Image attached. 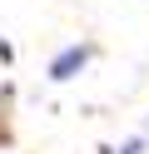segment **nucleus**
Wrapping results in <instances>:
<instances>
[{
    "instance_id": "f257e3e1",
    "label": "nucleus",
    "mask_w": 149,
    "mask_h": 154,
    "mask_svg": "<svg viewBox=\"0 0 149 154\" xmlns=\"http://www.w3.org/2000/svg\"><path fill=\"white\" fill-rule=\"evenodd\" d=\"M85 60H89V50H85V45H70V50H60L55 60H50V80H75V75L85 70Z\"/></svg>"
},
{
    "instance_id": "f03ea898",
    "label": "nucleus",
    "mask_w": 149,
    "mask_h": 154,
    "mask_svg": "<svg viewBox=\"0 0 149 154\" xmlns=\"http://www.w3.org/2000/svg\"><path fill=\"white\" fill-rule=\"evenodd\" d=\"M139 149H144V139H129V144H124L119 154H139Z\"/></svg>"
}]
</instances>
